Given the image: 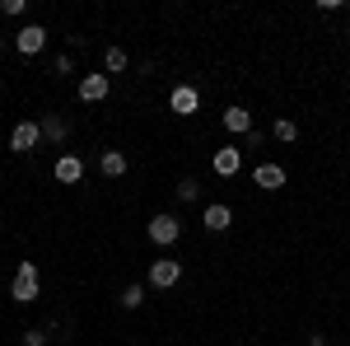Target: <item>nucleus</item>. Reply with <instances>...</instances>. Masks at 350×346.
<instances>
[{
	"label": "nucleus",
	"mask_w": 350,
	"mask_h": 346,
	"mask_svg": "<svg viewBox=\"0 0 350 346\" xmlns=\"http://www.w3.org/2000/svg\"><path fill=\"white\" fill-rule=\"evenodd\" d=\"M42 291V276H38V262H19L14 267V281H10V295H14V304H33Z\"/></svg>",
	"instance_id": "1"
},
{
	"label": "nucleus",
	"mask_w": 350,
	"mask_h": 346,
	"mask_svg": "<svg viewBox=\"0 0 350 346\" xmlns=\"http://www.w3.org/2000/svg\"><path fill=\"white\" fill-rule=\"evenodd\" d=\"M154 291H168V286H178L183 281V262L178 258H159V262H150V276H145Z\"/></svg>",
	"instance_id": "2"
},
{
	"label": "nucleus",
	"mask_w": 350,
	"mask_h": 346,
	"mask_svg": "<svg viewBox=\"0 0 350 346\" xmlns=\"http://www.w3.org/2000/svg\"><path fill=\"white\" fill-rule=\"evenodd\" d=\"M38 140H42V127L38 122H14V132H10V150L14 155H33Z\"/></svg>",
	"instance_id": "3"
},
{
	"label": "nucleus",
	"mask_w": 350,
	"mask_h": 346,
	"mask_svg": "<svg viewBox=\"0 0 350 346\" xmlns=\"http://www.w3.org/2000/svg\"><path fill=\"white\" fill-rule=\"evenodd\" d=\"M14 47H19L24 56H38L42 47H47V28L42 24H24L19 33H14Z\"/></svg>",
	"instance_id": "4"
},
{
	"label": "nucleus",
	"mask_w": 350,
	"mask_h": 346,
	"mask_svg": "<svg viewBox=\"0 0 350 346\" xmlns=\"http://www.w3.org/2000/svg\"><path fill=\"white\" fill-rule=\"evenodd\" d=\"M178 234H183L178 215H154V220H150V239L159 243V248H168V243H178Z\"/></svg>",
	"instance_id": "5"
},
{
	"label": "nucleus",
	"mask_w": 350,
	"mask_h": 346,
	"mask_svg": "<svg viewBox=\"0 0 350 346\" xmlns=\"http://www.w3.org/2000/svg\"><path fill=\"white\" fill-rule=\"evenodd\" d=\"M211 169H215L219 178H234L243 169V150L239 145H224V150H215V160H211Z\"/></svg>",
	"instance_id": "6"
},
{
	"label": "nucleus",
	"mask_w": 350,
	"mask_h": 346,
	"mask_svg": "<svg viewBox=\"0 0 350 346\" xmlns=\"http://www.w3.org/2000/svg\"><path fill=\"white\" fill-rule=\"evenodd\" d=\"M108 94H112L108 75H84V80H80V99H84V103H103Z\"/></svg>",
	"instance_id": "7"
},
{
	"label": "nucleus",
	"mask_w": 350,
	"mask_h": 346,
	"mask_svg": "<svg viewBox=\"0 0 350 346\" xmlns=\"http://www.w3.org/2000/svg\"><path fill=\"white\" fill-rule=\"evenodd\" d=\"M168 108H173L178 117H191V112L201 108V94H196L191 84H178V89H173V99H168Z\"/></svg>",
	"instance_id": "8"
},
{
	"label": "nucleus",
	"mask_w": 350,
	"mask_h": 346,
	"mask_svg": "<svg viewBox=\"0 0 350 346\" xmlns=\"http://www.w3.org/2000/svg\"><path fill=\"white\" fill-rule=\"evenodd\" d=\"M201 225H206L211 234H224V230L234 225V211H229L224 201H215V206H206V215H201Z\"/></svg>",
	"instance_id": "9"
},
{
	"label": "nucleus",
	"mask_w": 350,
	"mask_h": 346,
	"mask_svg": "<svg viewBox=\"0 0 350 346\" xmlns=\"http://www.w3.org/2000/svg\"><path fill=\"white\" fill-rule=\"evenodd\" d=\"M224 132H234V136H247L252 132V112H247V108H224Z\"/></svg>",
	"instance_id": "10"
},
{
	"label": "nucleus",
	"mask_w": 350,
	"mask_h": 346,
	"mask_svg": "<svg viewBox=\"0 0 350 346\" xmlns=\"http://www.w3.org/2000/svg\"><path fill=\"white\" fill-rule=\"evenodd\" d=\"M257 187H267V192H275V187H285V169L280 164H257Z\"/></svg>",
	"instance_id": "11"
},
{
	"label": "nucleus",
	"mask_w": 350,
	"mask_h": 346,
	"mask_svg": "<svg viewBox=\"0 0 350 346\" xmlns=\"http://www.w3.org/2000/svg\"><path fill=\"white\" fill-rule=\"evenodd\" d=\"M80 178H84V164L75 155H61L56 160V183H80Z\"/></svg>",
	"instance_id": "12"
},
{
	"label": "nucleus",
	"mask_w": 350,
	"mask_h": 346,
	"mask_svg": "<svg viewBox=\"0 0 350 346\" xmlns=\"http://www.w3.org/2000/svg\"><path fill=\"white\" fill-rule=\"evenodd\" d=\"M98 169H103L108 178H122V173H126V155H122V150H103V160H98Z\"/></svg>",
	"instance_id": "13"
},
{
	"label": "nucleus",
	"mask_w": 350,
	"mask_h": 346,
	"mask_svg": "<svg viewBox=\"0 0 350 346\" xmlns=\"http://www.w3.org/2000/svg\"><path fill=\"white\" fill-rule=\"evenodd\" d=\"M38 127H42V136H47V140H56V145H61V140L70 136V127H66V117H42Z\"/></svg>",
	"instance_id": "14"
},
{
	"label": "nucleus",
	"mask_w": 350,
	"mask_h": 346,
	"mask_svg": "<svg viewBox=\"0 0 350 346\" xmlns=\"http://www.w3.org/2000/svg\"><path fill=\"white\" fill-rule=\"evenodd\" d=\"M103 66H108V75L126 71V47H108V52H103Z\"/></svg>",
	"instance_id": "15"
},
{
	"label": "nucleus",
	"mask_w": 350,
	"mask_h": 346,
	"mask_svg": "<svg viewBox=\"0 0 350 346\" xmlns=\"http://www.w3.org/2000/svg\"><path fill=\"white\" fill-rule=\"evenodd\" d=\"M196 197H201V183L196 178H183L178 183V201H196Z\"/></svg>",
	"instance_id": "16"
},
{
	"label": "nucleus",
	"mask_w": 350,
	"mask_h": 346,
	"mask_svg": "<svg viewBox=\"0 0 350 346\" xmlns=\"http://www.w3.org/2000/svg\"><path fill=\"white\" fill-rule=\"evenodd\" d=\"M122 304H126V309H140V304H145V286H126V291H122Z\"/></svg>",
	"instance_id": "17"
},
{
	"label": "nucleus",
	"mask_w": 350,
	"mask_h": 346,
	"mask_svg": "<svg viewBox=\"0 0 350 346\" xmlns=\"http://www.w3.org/2000/svg\"><path fill=\"white\" fill-rule=\"evenodd\" d=\"M295 136H299V127L290 117H275V140H295Z\"/></svg>",
	"instance_id": "18"
},
{
	"label": "nucleus",
	"mask_w": 350,
	"mask_h": 346,
	"mask_svg": "<svg viewBox=\"0 0 350 346\" xmlns=\"http://www.w3.org/2000/svg\"><path fill=\"white\" fill-rule=\"evenodd\" d=\"M24 5H28V0H0V14L14 19V14H24Z\"/></svg>",
	"instance_id": "19"
},
{
	"label": "nucleus",
	"mask_w": 350,
	"mask_h": 346,
	"mask_svg": "<svg viewBox=\"0 0 350 346\" xmlns=\"http://www.w3.org/2000/svg\"><path fill=\"white\" fill-rule=\"evenodd\" d=\"M42 342H47V332H38V328H28V332H24V346H42Z\"/></svg>",
	"instance_id": "20"
},
{
	"label": "nucleus",
	"mask_w": 350,
	"mask_h": 346,
	"mask_svg": "<svg viewBox=\"0 0 350 346\" xmlns=\"http://www.w3.org/2000/svg\"><path fill=\"white\" fill-rule=\"evenodd\" d=\"M308 346H327V342H323V337H313V342H308Z\"/></svg>",
	"instance_id": "21"
},
{
	"label": "nucleus",
	"mask_w": 350,
	"mask_h": 346,
	"mask_svg": "<svg viewBox=\"0 0 350 346\" xmlns=\"http://www.w3.org/2000/svg\"><path fill=\"white\" fill-rule=\"evenodd\" d=\"M0 47H5V33H0Z\"/></svg>",
	"instance_id": "22"
}]
</instances>
